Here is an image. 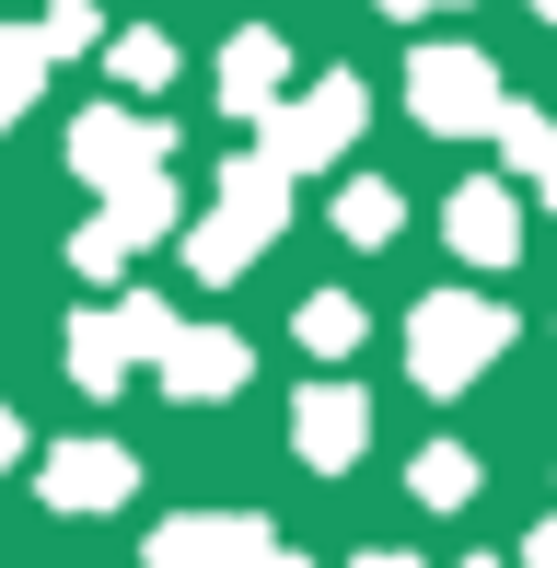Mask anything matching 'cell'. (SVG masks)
Listing matches in <instances>:
<instances>
[{"label":"cell","instance_id":"6da1fadb","mask_svg":"<svg viewBox=\"0 0 557 568\" xmlns=\"http://www.w3.org/2000/svg\"><path fill=\"white\" fill-rule=\"evenodd\" d=\"M488 348H499V314H488V302H429V314H418V383H429V395H453Z\"/></svg>","mask_w":557,"mask_h":568},{"label":"cell","instance_id":"52a82bcc","mask_svg":"<svg viewBox=\"0 0 557 568\" xmlns=\"http://www.w3.org/2000/svg\"><path fill=\"white\" fill-rule=\"evenodd\" d=\"M348 429H361V406H348V395H314V406H302V442H314L325 464L348 453Z\"/></svg>","mask_w":557,"mask_h":568},{"label":"cell","instance_id":"7a4b0ae2","mask_svg":"<svg viewBox=\"0 0 557 568\" xmlns=\"http://www.w3.org/2000/svg\"><path fill=\"white\" fill-rule=\"evenodd\" d=\"M418 116L429 128H488L499 105H488V59H453V47H442V59H418Z\"/></svg>","mask_w":557,"mask_h":568},{"label":"cell","instance_id":"5b68a950","mask_svg":"<svg viewBox=\"0 0 557 568\" xmlns=\"http://www.w3.org/2000/svg\"><path fill=\"white\" fill-rule=\"evenodd\" d=\"M47 487H59V499L70 510H105V499H129V453H59V476H47Z\"/></svg>","mask_w":557,"mask_h":568},{"label":"cell","instance_id":"7c38bea8","mask_svg":"<svg viewBox=\"0 0 557 568\" xmlns=\"http://www.w3.org/2000/svg\"><path fill=\"white\" fill-rule=\"evenodd\" d=\"M372 568H407V557H372Z\"/></svg>","mask_w":557,"mask_h":568},{"label":"cell","instance_id":"30bf717a","mask_svg":"<svg viewBox=\"0 0 557 568\" xmlns=\"http://www.w3.org/2000/svg\"><path fill=\"white\" fill-rule=\"evenodd\" d=\"M535 568H557V523H546V534H535Z\"/></svg>","mask_w":557,"mask_h":568},{"label":"cell","instance_id":"9c48e42d","mask_svg":"<svg viewBox=\"0 0 557 568\" xmlns=\"http://www.w3.org/2000/svg\"><path fill=\"white\" fill-rule=\"evenodd\" d=\"M465 487H476L465 453H429V464H418V499H465Z\"/></svg>","mask_w":557,"mask_h":568},{"label":"cell","instance_id":"277c9868","mask_svg":"<svg viewBox=\"0 0 557 568\" xmlns=\"http://www.w3.org/2000/svg\"><path fill=\"white\" fill-rule=\"evenodd\" d=\"M337 140H348V82H325L314 105L278 128V163H314V151H337Z\"/></svg>","mask_w":557,"mask_h":568},{"label":"cell","instance_id":"8fae6325","mask_svg":"<svg viewBox=\"0 0 557 568\" xmlns=\"http://www.w3.org/2000/svg\"><path fill=\"white\" fill-rule=\"evenodd\" d=\"M0 453H12V418H0Z\"/></svg>","mask_w":557,"mask_h":568},{"label":"cell","instance_id":"ba28073f","mask_svg":"<svg viewBox=\"0 0 557 568\" xmlns=\"http://www.w3.org/2000/svg\"><path fill=\"white\" fill-rule=\"evenodd\" d=\"M348 232H361V244H384V232H395V186H348Z\"/></svg>","mask_w":557,"mask_h":568},{"label":"cell","instance_id":"3957f363","mask_svg":"<svg viewBox=\"0 0 557 568\" xmlns=\"http://www.w3.org/2000/svg\"><path fill=\"white\" fill-rule=\"evenodd\" d=\"M151 557H163V568H244V557H267V546H256V523H174Z\"/></svg>","mask_w":557,"mask_h":568},{"label":"cell","instance_id":"4fadbf2b","mask_svg":"<svg viewBox=\"0 0 557 568\" xmlns=\"http://www.w3.org/2000/svg\"><path fill=\"white\" fill-rule=\"evenodd\" d=\"M407 12H418V0H407Z\"/></svg>","mask_w":557,"mask_h":568},{"label":"cell","instance_id":"8992f818","mask_svg":"<svg viewBox=\"0 0 557 568\" xmlns=\"http://www.w3.org/2000/svg\"><path fill=\"white\" fill-rule=\"evenodd\" d=\"M453 244L512 255V210H499V186H465V197H453Z\"/></svg>","mask_w":557,"mask_h":568}]
</instances>
